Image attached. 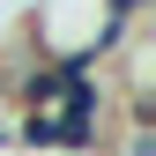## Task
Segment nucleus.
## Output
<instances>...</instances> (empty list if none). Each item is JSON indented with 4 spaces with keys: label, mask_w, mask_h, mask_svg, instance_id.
Here are the masks:
<instances>
[{
    "label": "nucleus",
    "mask_w": 156,
    "mask_h": 156,
    "mask_svg": "<svg viewBox=\"0 0 156 156\" xmlns=\"http://www.w3.org/2000/svg\"><path fill=\"white\" fill-rule=\"evenodd\" d=\"M15 141L23 149H60V119H52V112H30V119L15 126Z\"/></svg>",
    "instance_id": "1"
},
{
    "label": "nucleus",
    "mask_w": 156,
    "mask_h": 156,
    "mask_svg": "<svg viewBox=\"0 0 156 156\" xmlns=\"http://www.w3.org/2000/svg\"><path fill=\"white\" fill-rule=\"evenodd\" d=\"M104 8V23H126V30H141V15L156 8V0H97Z\"/></svg>",
    "instance_id": "2"
},
{
    "label": "nucleus",
    "mask_w": 156,
    "mask_h": 156,
    "mask_svg": "<svg viewBox=\"0 0 156 156\" xmlns=\"http://www.w3.org/2000/svg\"><path fill=\"white\" fill-rule=\"evenodd\" d=\"M126 156H156V134H141V126H134V134H126Z\"/></svg>",
    "instance_id": "3"
},
{
    "label": "nucleus",
    "mask_w": 156,
    "mask_h": 156,
    "mask_svg": "<svg viewBox=\"0 0 156 156\" xmlns=\"http://www.w3.org/2000/svg\"><path fill=\"white\" fill-rule=\"evenodd\" d=\"M0 149H8V134H0Z\"/></svg>",
    "instance_id": "4"
}]
</instances>
